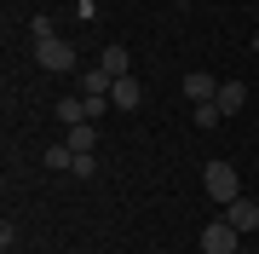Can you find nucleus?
<instances>
[{"label": "nucleus", "instance_id": "nucleus-1", "mask_svg": "<svg viewBox=\"0 0 259 254\" xmlns=\"http://www.w3.org/2000/svg\"><path fill=\"white\" fill-rule=\"evenodd\" d=\"M202 185H207L213 202H236L242 197V173L231 168V162H207V168H202Z\"/></svg>", "mask_w": 259, "mask_h": 254}, {"label": "nucleus", "instance_id": "nucleus-2", "mask_svg": "<svg viewBox=\"0 0 259 254\" xmlns=\"http://www.w3.org/2000/svg\"><path fill=\"white\" fill-rule=\"evenodd\" d=\"M35 64L52 69V76H69V69H75V47L58 41V35H40V41H35Z\"/></svg>", "mask_w": 259, "mask_h": 254}, {"label": "nucleus", "instance_id": "nucleus-3", "mask_svg": "<svg viewBox=\"0 0 259 254\" xmlns=\"http://www.w3.org/2000/svg\"><path fill=\"white\" fill-rule=\"evenodd\" d=\"M236 248H242V231L231 220H207L202 226V254H236Z\"/></svg>", "mask_w": 259, "mask_h": 254}, {"label": "nucleus", "instance_id": "nucleus-4", "mask_svg": "<svg viewBox=\"0 0 259 254\" xmlns=\"http://www.w3.org/2000/svg\"><path fill=\"white\" fill-rule=\"evenodd\" d=\"M225 220L248 237V231H259V197H236V202H225Z\"/></svg>", "mask_w": 259, "mask_h": 254}, {"label": "nucleus", "instance_id": "nucleus-5", "mask_svg": "<svg viewBox=\"0 0 259 254\" xmlns=\"http://www.w3.org/2000/svg\"><path fill=\"white\" fill-rule=\"evenodd\" d=\"M185 98L190 104H213V98H219V81H213L207 69H190V76H185Z\"/></svg>", "mask_w": 259, "mask_h": 254}, {"label": "nucleus", "instance_id": "nucleus-6", "mask_svg": "<svg viewBox=\"0 0 259 254\" xmlns=\"http://www.w3.org/2000/svg\"><path fill=\"white\" fill-rule=\"evenodd\" d=\"M110 104H115V110H139V104H144V87L133 81V76H115V87H110Z\"/></svg>", "mask_w": 259, "mask_h": 254}, {"label": "nucleus", "instance_id": "nucleus-7", "mask_svg": "<svg viewBox=\"0 0 259 254\" xmlns=\"http://www.w3.org/2000/svg\"><path fill=\"white\" fill-rule=\"evenodd\" d=\"M127 64H133V52L121 47V41H110V47H104V58H98L104 76H127Z\"/></svg>", "mask_w": 259, "mask_h": 254}, {"label": "nucleus", "instance_id": "nucleus-8", "mask_svg": "<svg viewBox=\"0 0 259 254\" xmlns=\"http://www.w3.org/2000/svg\"><path fill=\"white\" fill-rule=\"evenodd\" d=\"M64 144H69L75 156H87V151H93V144H98V127H93V122H75V127L64 133Z\"/></svg>", "mask_w": 259, "mask_h": 254}, {"label": "nucleus", "instance_id": "nucleus-9", "mask_svg": "<svg viewBox=\"0 0 259 254\" xmlns=\"http://www.w3.org/2000/svg\"><path fill=\"white\" fill-rule=\"evenodd\" d=\"M213 104H219L225 116H236L242 104H248V87H242V81H219V98H213Z\"/></svg>", "mask_w": 259, "mask_h": 254}, {"label": "nucleus", "instance_id": "nucleus-10", "mask_svg": "<svg viewBox=\"0 0 259 254\" xmlns=\"http://www.w3.org/2000/svg\"><path fill=\"white\" fill-rule=\"evenodd\" d=\"M110 87H115V76H104V69H87V76H81V93L87 98H110Z\"/></svg>", "mask_w": 259, "mask_h": 254}, {"label": "nucleus", "instance_id": "nucleus-11", "mask_svg": "<svg viewBox=\"0 0 259 254\" xmlns=\"http://www.w3.org/2000/svg\"><path fill=\"white\" fill-rule=\"evenodd\" d=\"M47 168H52V173H75V151H69L64 139H58L52 151H47Z\"/></svg>", "mask_w": 259, "mask_h": 254}, {"label": "nucleus", "instance_id": "nucleus-12", "mask_svg": "<svg viewBox=\"0 0 259 254\" xmlns=\"http://www.w3.org/2000/svg\"><path fill=\"white\" fill-rule=\"evenodd\" d=\"M58 122H64V127L87 122V98H58Z\"/></svg>", "mask_w": 259, "mask_h": 254}, {"label": "nucleus", "instance_id": "nucleus-13", "mask_svg": "<svg viewBox=\"0 0 259 254\" xmlns=\"http://www.w3.org/2000/svg\"><path fill=\"white\" fill-rule=\"evenodd\" d=\"M219 122H225L219 104H196V127H219Z\"/></svg>", "mask_w": 259, "mask_h": 254}, {"label": "nucleus", "instance_id": "nucleus-14", "mask_svg": "<svg viewBox=\"0 0 259 254\" xmlns=\"http://www.w3.org/2000/svg\"><path fill=\"white\" fill-rule=\"evenodd\" d=\"M98 173V162H93V151H87V156H75V179H93Z\"/></svg>", "mask_w": 259, "mask_h": 254}, {"label": "nucleus", "instance_id": "nucleus-15", "mask_svg": "<svg viewBox=\"0 0 259 254\" xmlns=\"http://www.w3.org/2000/svg\"><path fill=\"white\" fill-rule=\"evenodd\" d=\"M253 58H259V35H253Z\"/></svg>", "mask_w": 259, "mask_h": 254}, {"label": "nucleus", "instance_id": "nucleus-16", "mask_svg": "<svg viewBox=\"0 0 259 254\" xmlns=\"http://www.w3.org/2000/svg\"><path fill=\"white\" fill-rule=\"evenodd\" d=\"M173 6H190V0H173Z\"/></svg>", "mask_w": 259, "mask_h": 254}, {"label": "nucleus", "instance_id": "nucleus-17", "mask_svg": "<svg viewBox=\"0 0 259 254\" xmlns=\"http://www.w3.org/2000/svg\"><path fill=\"white\" fill-rule=\"evenodd\" d=\"M236 254H248V248H236Z\"/></svg>", "mask_w": 259, "mask_h": 254}]
</instances>
